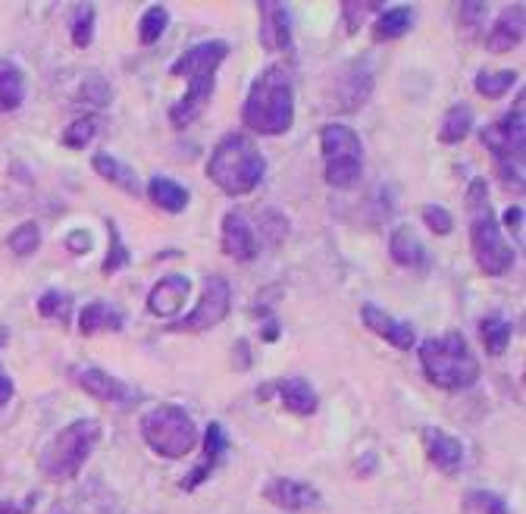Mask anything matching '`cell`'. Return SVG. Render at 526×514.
<instances>
[{
  "label": "cell",
  "instance_id": "cell-1",
  "mask_svg": "<svg viewBox=\"0 0 526 514\" xmlns=\"http://www.w3.org/2000/svg\"><path fill=\"white\" fill-rule=\"evenodd\" d=\"M226 57H229L226 41H201L170 66L173 79H188V91L170 107V123L176 129L191 126L207 110L213 88H217V69Z\"/></svg>",
  "mask_w": 526,
  "mask_h": 514
},
{
  "label": "cell",
  "instance_id": "cell-26",
  "mask_svg": "<svg viewBox=\"0 0 526 514\" xmlns=\"http://www.w3.org/2000/svg\"><path fill=\"white\" fill-rule=\"evenodd\" d=\"M414 26V10L411 7H389L382 10L379 19L373 22V41H395L401 35H408V29Z\"/></svg>",
  "mask_w": 526,
  "mask_h": 514
},
{
  "label": "cell",
  "instance_id": "cell-25",
  "mask_svg": "<svg viewBox=\"0 0 526 514\" xmlns=\"http://www.w3.org/2000/svg\"><path fill=\"white\" fill-rule=\"evenodd\" d=\"M26 101V79L22 69L10 60H0V113L19 110Z\"/></svg>",
  "mask_w": 526,
  "mask_h": 514
},
{
  "label": "cell",
  "instance_id": "cell-44",
  "mask_svg": "<svg viewBox=\"0 0 526 514\" xmlns=\"http://www.w3.org/2000/svg\"><path fill=\"white\" fill-rule=\"evenodd\" d=\"M0 514H26V508H19L13 502H4V505H0Z\"/></svg>",
  "mask_w": 526,
  "mask_h": 514
},
{
  "label": "cell",
  "instance_id": "cell-8",
  "mask_svg": "<svg viewBox=\"0 0 526 514\" xmlns=\"http://www.w3.org/2000/svg\"><path fill=\"white\" fill-rule=\"evenodd\" d=\"M323 173L332 189H351L364 173V142L351 126L329 123L320 132Z\"/></svg>",
  "mask_w": 526,
  "mask_h": 514
},
{
  "label": "cell",
  "instance_id": "cell-30",
  "mask_svg": "<svg viewBox=\"0 0 526 514\" xmlns=\"http://www.w3.org/2000/svg\"><path fill=\"white\" fill-rule=\"evenodd\" d=\"M517 76L520 73H514V69H498V73H489V69H483V73H476L473 88L480 91L483 98L495 101V98H505L508 91L517 85Z\"/></svg>",
  "mask_w": 526,
  "mask_h": 514
},
{
  "label": "cell",
  "instance_id": "cell-15",
  "mask_svg": "<svg viewBox=\"0 0 526 514\" xmlns=\"http://www.w3.org/2000/svg\"><path fill=\"white\" fill-rule=\"evenodd\" d=\"M220 248L226 257H232V261H238V264H248L257 257V239H254L248 220L238 214V210H229V214L223 217Z\"/></svg>",
  "mask_w": 526,
  "mask_h": 514
},
{
  "label": "cell",
  "instance_id": "cell-18",
  "mask_svg": "<svg viewBox=\"0 0 526 514\" xmlns=\"http://www.w3.org/2000/svg\"><path fill=\"white\" fill-rule=\"evenodd\" d=\"M76 383H79L82 392L91 395V399L107 402V405H126L132 399L129 386L123 380L110 377V373L101 370V367H79L76 370Z\"/></svg>",
  "mask_w": 526,
  "mask_h": 514
},
{
  "label": "cell",
  "instance_id": "cell-11",
  "mask_svg": "<svg viewBox=\"0 0 526 514\" xmlns=\"http://www.w3.org/2000/svg\"><path fill=\"white\" fill-rule=\"evenodd\" d=\"M229 308H232V289L223 276H210L204 283V295L198 301V308L191 311L185 320L173 323L170 330L176 333H201V330H210V326H217L229 317Z\"/></svg>",
  "mask_w": 526,
  "mask_h": 514
},
{
  "label": "cell",
  "instance_id": "cell-12",
  "mask_svg": "<svg viewBox=\"0 0 526 514\" xmlns=\"http://www.w3.org/2000/svg\"><path fill=\"white\" fill-rule=\"evenodd\" d=\"M361 320L370 333H376L379 339H386L389 345L401 348V352H411L414 342H417V330L411 323H404V320H395L392 314H386L382 308L376 305H364L361 308Z\"/></svg>",
  "mask_w": 526,
  "mask_h": 514
},
{
  "label": "cell",
  "instance_id": "cell-38",
  "mask_svg": "<svg viewBox=\"0 0 526 514\" xmlns=\"http://www.w3.org/2000/svg\"><path fill=\"white\" fill-rule=\"evenodd\" d=\"M423 226L433 229L436 236H448V232L454 229V217L448 214L445 207H439V204H426L423 207Z\"/></svg>",
  "mask_w": 526,
  "mask_h": 514
},
{
  "label": "cell",
  "instance_id": "cell-36",
  "mask_svg": "<svg viewBox=\"0 0 526 514\" xmlns=\"http://www.w3.org/2000/svg\"><path fill=\"white\" fill-rule=\"evenodd\" d=\"M98 135V120H76L73 126H66V132H63V145L66 148H73V151H82V148H88V142L91 138Z\"/></svg>",
  "mask_w": 526,
  "mask_h": 514
},
{
  "label": "cell",
  "instance_id": "cell-35",
  "mask_svg": "<svg viewBox=\"0 0 526 514\" xmlns=\"http://www.w3.org/2000/svg\"><path fill=\"white\" fill-rule=\"evenodd\" d=\"M107 232H110V251H107V257H104L101 270L110 276V273L123 270V267L129 264V251H126V245H123V232H119V226H116L113 220H107Z\"/></svg>",
  "mask_w": 526,
  "mask_h": 514
},
{
  "label": "cell",
  "instance_id": "cell-17",
  "mask_svg": "<svg viewBox=\"0 0 526 514\" xmlns=\"http://www.w3.org/2000/svg\"><path fill=\"white\" fill-rule=\"evenodd\" d=\"M523 19H526V7L523 4H511L505 7L495 22L489 26V35H486V48L492 54H508L514 51L517 44L523 41Z\"/></svg>",
  "mask_w": 526,
  "mask_h": 514
},
{
  "label": "cell",
  "instance_id": "cell-42",
  "mask_svg": "<svg viewBox=\"0 0 526 514\" xmlns=\"http://www.w3.org/2000/svg\"><path fill=\"white\" fill-rule=\"evenodd\" d=\"M66 248L73 251V254H85L91 248V236H88L85 229H79V232H73V236L66 239Z\"/></svg>",
  "mask_w": 526,
  "mask_h": 514
},
{
  "label": "cell",
  "instance_id": "cell-14",
  "mask_svg": "<svg viewBox=\"0 0 526 514\" xmlns=\"http://www.w3.org/2000/svg\"><path fill=\"white\" fill-rule=\"evenodd\" d=\"M260 44L267 51H292V16L282 4L263 0L260 4Z\"/></svg>",
  "mask_w": 526,
  "mask_h": 514
},
{
  "label": "cell",
  "instance_id": "cell-41",
  "mask_svg": "<svg viewBox=\"0 0 526 514\" xmlns=\"http://www.w3.org/2000/svg\"><path fill=\"white\" fill-rule=\"evenodd\" d=\"M505 226H508L511 236L517 239V245H523V207L520 204H511L505 210Z\"/></svg>",
  "mask_w": 526,
  "mask_h": 514
},
{
  "label": "cell",
  "instance_id": "cell-13",
  "mask_svg": "<svg viewBox=\"0 0 526 514\" xmlns=\"http://www.w3.org/2000/svg\"><path fill=\"white\" fill-rule=\"evenodd\" d=\"M423 452H426L429 464L439 467V471L448 477H454L464 467V446L454 436H448L445 430L426 427L423 430Z\"/></svg>",
  "mask_w": 526,
  "mask_h": 514
},
{
  "label": "cell",
  "instance_id": "cell-7",
  "mask_svg": "<svg viewBox=\"0 0 526 514\" xmlns=\"http://www.w3.org/2000/svg\"><path fill=\"white\" fill-rule=\"evenodd\" d=\"M141 436L160 458H185L198 446V427L179 405H160L141 417Z\"/></svg>",
  "mask_w": 526,
  "mask_h": 514
},
{
  "label": "cell",
  "instance_id": "cell-20",
  "mask_svg": "<svg viewBox=\"0 0 526 514\" xmlns=\"http://www.w3.org/2000/svg\"><path fill=\"white\" fill-rule=\"evenodd\" d=\"M226 452H229L226 430H223V424H217V420H213V424H207V433H204V461L182 480L185 493H191V489H198L213 471H217L220 461L226 458Z\"/></svg>",
  "mask_w": 526,
  "mask_h": 514
},
{
  "label": "cell",
  "instance_id": "cell-33",
  "mask_svg": "<svg viewBox=\"0 0 526 514\" xmlns=\"http://www.w3.org/2000/svg\"><path fill=\"white\" fill-rule=\"evenodd\" d=\"M69 311H73V295H66V292H60V289H47V292L38 298V314L47 317V320L66 323V320H69Z\"/></svg>",
  "mask_w": 526,
  "mask_h": 514
},
{
  "label": "cell",
  "instance_id": "cell-39",
  "mask_svg": "<svg viewBox=\"0 0 526 514\" xmlns=\"http://www.w3.org/2000/svg\"><path fill=\"white\" fill-rule=\"evenodd\" d=\"M379 4H364V0H348V4H342V13H345V26H348V32L354 35L357 29H361V22L367 19V13L370 10H376Z\"/></svg>",
  "mask_w": 526,
  "mask_h": 514
},
{
  "label": "cell",
  "instance_id": "cell-5",
  "mask_svg": "<svg viewBox=\"0 0 526 514\" xmlns=\"http://www.w3.org/2000/svg\"><path fill=\"white\" fill-rule=\"evenodd\" d=\"M420 367L426 373V380L445 392L470 389L480 380V361L473 358L470 345L458 333H448L442 339H426L420 345Z\"/></svg>",
  "mask_w": 526,
  "mask_h": 514
},
{
  "label": "cell",
  "instance_id": "cell-28",
  "mask_svg": "<svg viewBox=\"0 0 526 514\" xmlns=\"http://www.w3.org/2000/svg\"><path fill=\"white\" fill-rule=\"evenodd\" d=\"M473 129V110L467 104H454L448 107V113L442 116V126H439V142L442 145H458L470 135Z\"/></svg>",
  "mask_w": 526,
  "mask_h": 514
},
{
  "label": "cell",
  "instance_id": "cell-22",
  "mask_svg": "<svg viewBox=\"0 0 526 514\" xmlns=\"http://www.w3.org/2000/svg\"><path fill=\"white\" fill-rule=\"evenodd\" d=\"M91 167H94V173H98L104 182H110L113 189L126 192V195H132V198H138V195H141V182H138V173L129 167V163L116 160L113 154H94Z\"/></svg>",
  "mask_w": 526,
  "mask_h": 514
},
{
  "label": "cell",
  "instance_id": "cell-10",
  "mask_svg": "<svg viewBox=\"0 0 526 514\" xmlns=\"http://www.w3.org/2000/svg\"><path fill=\"white\" fill-rule=\"evenodd\" d=\"M373 91V69L364 60H351L345 63L336 76H332V88L326 91V101L332 110L354 113L361 110Z\"/></svg>",
  "mask_w": 526,
  "mask_h": 514
},
{
  "label": "cell",
  "instance_id": "cell-21",
  "mask_svg": "<svg viewBox=\"0 0 526 514\" xmlns=\"http://www.w3.org/2000/svg\"><path fill=\"white\" fill-rule=\"evenodd\" d=\"M267 392H279V402L298 417H310L320 408L314 386H310L304 377H285V380L273 383L270 389H260V395H267Z\"/></svg>",
  "mask_w": 526,
  "mask_h": 514
},
{
  "label": "cell",
  "instance_id": "cell-40",
  "mask_svg": "<svg viewBox=\"0 0 526 514\" xmlns=\"http://www.w3.org/2000/svg\"><path fill=\"white\" fill-rule=\"evenodd\" d=\"M483 19H486V4H480V0H470V4L461 7V29L467 26V35L480 29Z\"/></svg>",
  "mask_w": 526,
  "mask_h": 514
},
{
  "label": "cell",
  "instance_id": "cell-23",
  "mask_svg": "<svg viewBox=\"0 0 526 514\" xmlns=\"http://www.w3.org/2000/svg\"><path fill=\"white\" fill-rule=\"evenodd\" d=\"M123 330V314L110 308L107 301H91V305L79 314V333L82 336H98V333H119Z\"/></svg>",
  "mask_w": 526,
  "mask_h": 514
},
{
  "label": "cell",
  "instance_id": "cell-37",
  "mask_svg": "<svg viewBox=\"0 0 526 514\" xmlns=\"http://www.w3.org/2000/svg\"><path fill=\"white\" fill-rule=\"evenodd\" d=\"M94 16H98V10H94L91 4L76 10V19H73V44L76 48H88V44L94 41Z\"/></svg>",
  "mask_w": 526,
  "mask_h": 514
},
{
  "label": "cell",
  "instance_id": "cell-32",
  "mask_svg": "<svg viewBox=\"0 0 526 514\" xmlns=\"http://www.w3.org/2000/svg\"><path fill=\"white\" fill-rule=\"evenodd\" d=\"M461 511L464 514H511L508 502L495 493H486V489H473V493H467Z\"/></svg>",
  "mask_w": 526,
  "mask_h": 514
},
{
  "label": "cell",
  "instance_id": "cell-43",
  "mask_svg": "<svg viewBox=\"0 0 526 514\" xmlns=\"http://www.w3.org/2000/svg\"><path fill=\"white\" fill-rule=\"evenodd\" d=\"M13 399V380L10 377H4V373H0V411L7 408V402Z\"/></svg>",
  "mask_w": 526,
  "mask_h": 514
},
{
  "label": "cell",
  "instance_id": "cell-16",
  "mask_svg": "<svg viewBox=\"0 0 526 514\" xmlns=\"http://www.w3.org/2000/svg\"><path fill=\"white\" fill-rule=\"evenodd\" d=\"M191 295V279L182 276V273H170V276H163L160 283L151 289L148 295V311L154 317H176L182 311V305L188 301Z\"/></svg>",
  "mask_w": 526,
  "mask_h": 514
},
{
  "label": "cell",
  "instance_id": "cell-31",
  "mask_svg": "<svg viewBox=\"0 0 526 514\" xmlns=\"http://www.w3.org/2000/svg\"><path fill=\"white\" fill-rule=\"evenodd\" d=\"M166 26H170V10L160 7V4L148 7L145 16H141V22H138V38H141V44H157V41L163 38Z\"/></svg>",
  "mask_w": 526,
  "mask_h": 514
},
{
  "label": "cell",
  "instance_id": "cell-24",
  "mask_svg": "<svg viewBox=\"0 0 526 514\" xmlns=\"http://www.w3.org/2000/svg\"><path fill=\"white\" fill-rule=\"evenodd\" d=\"M389 254L401 267H423L426 264V251H423L417 232L411 226H395L392 239H389Z\"/></svg>",
  "mask_w": 526,
  "mask_h": 514
},
{
  "label": "cell",
  "instance_id": "cell-2",
  "mask_svg": "<svg viewBox=\"0 0 526 514\" xmlns=\"http://www.w3.org/2000/svg\"><path fill=\"white\" fill-rule=\"evenodd\" d=\"M242 123L257 135H285L295 123V88L289 66L273 63L260 69L248 101L242 110Z\"/></svg>",
  "mask_w": 526,
  "mask_h": 514
},
{
  "label": "cell",
  "instance_id": "cell-27",
  "mask_svg": "<svg viewBox=\"0 0 526 514\" xmlns=\"http://www.w3.org/2000/svg\"><path fill=\"white\" fill-rule=\"evenodd\" d=\"M148 198H151L160 210H166V214H182V210L188 207V192L182 189L179 182L166 179V176H154V179L148 182Z\"/></svg>",
  "mask_w": 526,
  "mask_h": 514
},
{
  "label": "cell",
  "instance_id": "cell-34",
  "mask_svg": "<svg viewBox=\"0 0 526 514\" xmlns=\"http://www.w3.org/2000/svg\"><path fill=\"white\" fill-rule=\"evenodd\" d=\"M7 245H10V251L13 254H19V257H29V254H35L38 251V245H41V226L38 223H22V226H16L13 232H10V239H7Z\"/></svg>",
  "mask_w": 526,
  "mask_h": 514
},
{
  "label": "cell",
  "instance_id": "cell-29",
  "mask_svg": "<svg viewBox=\"0 0 526 514\" xmlns=\"http://www.w3.org/2000/svg\"><path fill=\"white\" fill-rule=\"evenodd\" d=\"M480 336H483L486 352L498 358V355H505V352H508L514 330H511V323H508L505 317L492 314V317H483V320H480Z\"/></svg>",
  "mask_w": 526,
  "mask_h": 514
},
{
  "label": "cell",
  "instance_id": "cell-6",
  "mask_svg": "<svg viewBox=\"0 0 526 514\" xmlns=\"http://www.w3.org/2000/svg\"><path fill=\"white\" fill-rule=\"evenodd\" d=\"M101 439V424L94 417L73 420L69 427H63L51 442L44 446L38 467L47 480H73L91 458L94 446Z\"/></svg>",
  "mask_w": 526,
  "mask_h": 514
},
{
  "label": "cell",
  "instance_id": "cell-4",
  "mask_svg": "<svg viewBox=\"0 0 526 514\" xmlns=\"http://www.w3.org/2000/svg\"><path fill=\"white\" fill-rule=\"evenodd\" d=\"M486 182L473 179L470 192H467V204H470V251L473 261L486 276H505L514 267L517 251L505 242L501 236V226L495 223L492 204L486 198Z\"/></svg>",
  "mask_w": 526,
  "mask_h": 514
},
{
  "label": "cell",
  "instance_id": "cell-9",
  "mask_svg": "<svg viewBox=\"0 0 526 514\" xmlns=\"http://www.w3.org/2000/svg\"><path fill=\"white\" fill-rule=\"evenodd\" d=\"M483 145L492 151L501 182L523 192V104L483 129Z\"/></svg>",
  "mask_w": 526,
  "mask_h": 514
},
{
  "label": "cell",
  "instance_id": "cell-19",
  "mask_svg": "<svg viewBox=\"0 0 526 514\" xmlns=\"http://www.w3.org/2000/svg\"><path fill=\"white\" fill-rule=\"evenodd\" d=\"M263 499L273 502L282 511H304L310 505L320 502V493L314 486H307L301 480H289V477H276L263 486Z\"/></svg>",
  "mask_w": 526,
  "mask_h": 514
},
{
  "label": "cell",
  "instance_id": "cell-3",
  "mask_svg": "<svg viewBox=\"0 0 526 514\" xmlns=\"http://www.w3.org/2000/svg\"><path fill=\"white\" fill-rule=\"evenodd\" d=\"M263 173H267V163H263L257 145L248 135H238V132L223 135L207 160V179L213 185H220L232 198L251 195L263 182Z\"/></svg>",
  "mask_w": 526,
  "mask_h": 514
}]
</instances>
